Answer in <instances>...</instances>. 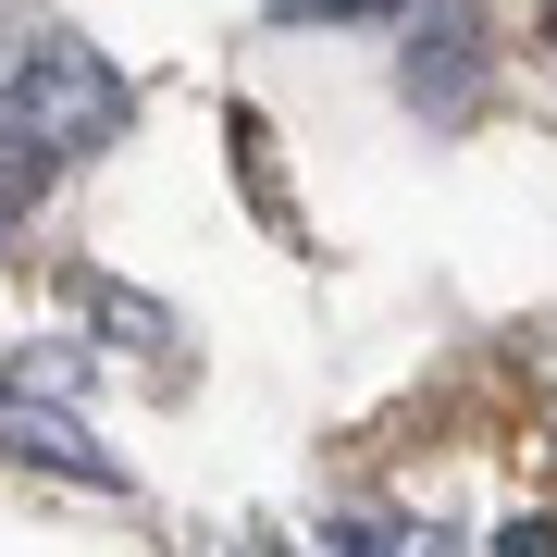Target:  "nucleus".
<instances>
[{
  "instance_id": "f257e3e1",
  "label": "nucleus",
  "mask_w": 557,
  "mask_h": 557,
  "mask_svg": "<svg viewBox=\"0 0 557 557\" xmlns=\"http://www.w3.org/2000/svg\"><path fill=\"white\" fill-rule=\"evenodd\" d=\"M124 75L87 38H62V25H38V38H13V87H0V137H13V161H0V211H38L50 199V174L62 161H87V149H112L124 137Z\"/></svg>"
},
{
  "instance_id": "f03ea898",
  "label": "nucleus",
  "mask_w": 557,
  "mask_h": 557,
  "mask_svg": "<svg viewBox=\"0 0 557 557\" xmlns=\"http://www.w3.org/2000/svg\"><path fill=\"white\" fill-rule=\"evenodd\" d=\"M0 434H13V458H38V471H62V483H100V496L124 483V458H112V446H87V421H75V409H50V397H25V384L0 397Z\"/></svg>"
},
{
  "instance_id": "7ed1b4c3",
  "label": "nucleus",
  "mask_w": 557,
  "mask_h": 557,
  "mask_svg": "<svg viewBox=\"0 0 557 557\" xmlns=\"http://www.w3.org/2000/svg\"><path fill=\"white\" fill-rule=\"evenodd\" d=\"M397 75H409V100L458 112V100H471V25H458V13H434V25L409 38V62H397Z\"/></svg>"
},
{
  "instance_id": "20e7f679",
  "label": "nucleus",
  "mask_w": 557,
  "mask_h": 557,
  "mask_svg": "<svg viewBox=\"0 0 557 557\" xmlns=\"http://www.w3.org/2000/svg\"><path fill=\"white\" fill-rule=\"evenodd\" d=\"M100 322H112V347H161V310L124 298V285H100Z\"/></svg>"
},
{
  "instance_id": "39448f33",
  "label": "nucleus",
  "mask_w": 557,
  "mask_h": 557,
  "mask_svg": "<svg viewBox=\"0 0 557 557\" xmlns=\"http://www.w3.org/2000/svg\"><path fill=\"white\" fill-rule=\"evenodd\" d=\"M322 545H347V557H372V545H421L409 520H322Z\"/></svg>"
}]
</instances>
